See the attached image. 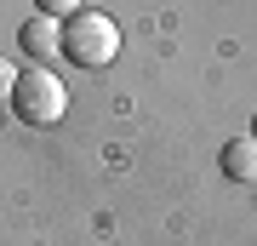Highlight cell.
I'll use <instances>...</instances> for the list:
<instances>
[{
    "label": "cell",
    "mask_w": 257,
    "mask_h": 246,
    "mask_svg": "<svg viewBox=\"0 0 257 246\" xmlns=\"http://www.w3.org/2000/svg\"><path fill=\"white\" fill-rule=\"evenodd\" d=\"M63 57L80 69H109L120 57V23L103 12H74L63 23Z\"/></svg>",
    "instance_id": "obj_1"
},
{
    "label": "cell",
    "mask_w": 257,
    "mask_h": 246,
    "mask_svg": "<svg viewBox=\"0 0 257 246\" xmlns=\"http://www.w3.org/2000/svg\"><path fill=\"white\" fill-rule=\"evenodd\" d=\"M63 109H69L63 80H57L52 69L29 63V69L18 74V86H12V115H18L23 126H52V120H63Z\"/></svg>",
    "instance_id": "obj_2"
},
{
    "label": "cell",
    "mask_w": 257,
    "mask_h": 246,
    "mask_svg": "<svg viewBox=\"0 0 257 246\" xmlns=\"http://www.w3.org/2000/svg\"><path fill=\"white\" fill-rule=\"evenodd\" d=\"M18 46L29 52V63H52V57L63 52V23L57 18H29L18 29Z\"/></svg>",
    "instance_id": "obj_3"
},
{
    "label": "cell",
    "mask_w": 257,
    "mask_h": 246,
    "mask_svg": "<svg viewBox=\"0 0 257 246\" xmlns=\"http://www.w3.org/2000/svg\"><path fill=\"white\" fill-rule=\"evenodd\" d=\"M223 178L257 183V137H234V143H223Z\"/></svg>",
    "instance_id": "obj_4"
},
{
    "label": "cell",
    "mask_w": 257,
    "mask_h": 246,
    "mask_svg": "<svg viewBox=\"0 0 257 246\" xmlns=\"http://www.w3.org/2000/svg\"><path fill=\"white\" fill-rule=\"evenodd\" d=\"M35 6H40V18H74L80 0H35Z\"/></svg>",
    "instance_id": "obj_5"
},
{
    "label": "cell",
    "mask_w": 257,
    "mask_h": 246,
    "mask_svg": "<svg viewBox=\"0 0 257 246\" xmlns=\"http://www.w3.org/2000/svg\"><path fill=\"white\" fill-rule=\"evenodd\" d=\"M12 86H18V69L0 63V103H12Z\"/></svg>",
    "instance_id": "obj_6"
},
{
    "label": "cell",
    "mask_w": 257,
    "mask_h": 246,
    "mask_svg": "<svg viewBox=\"0 0 257 246\" xmlns=\"http://www.w3.org/2000/svg\"><path fill=\"white\" fill-rule=\"evenodd\" d=\"M251 137H257V132H251Z\"/></svg>",
    "instance_id": "obj_7"
}]
</instances>
